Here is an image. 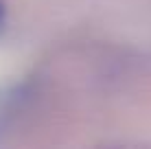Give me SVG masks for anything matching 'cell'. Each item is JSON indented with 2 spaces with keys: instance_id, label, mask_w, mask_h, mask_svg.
<instances>
[{
  "instance_id": "cell-1",
  "label": "cell",
  "mask_w": 151,
  "mask_h": 149,
  "mask_svg": "<svg viewBox=\"0 0 151 149\" xmlns=\"http://www.w3.org/2000/svg\"><path fill=\"white\" fill-rule=\"evenodd\" d=\"M4 20H7V11H4V2L0 0V33L4 29Z\"/></svg>"
}]
</instances>
